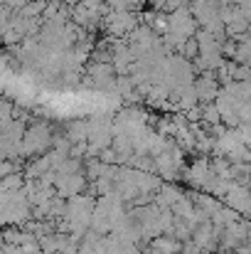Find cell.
<instances>
[{"instance_id":"obj_1","label":"cell","mask_w":251,"mask_h":254,"mask_svg":"<svg viewBox=\"0 0 251 254\" xmlns=\"http://www.w3.org/2000/svg\"><path fill=\"white\" fill-rule=\"evenodd\" d=\"M54 185L59 188V197H74L84 190L86 180H84L82 173H72V175H57Z\"/></svg>"}]
</instances>
